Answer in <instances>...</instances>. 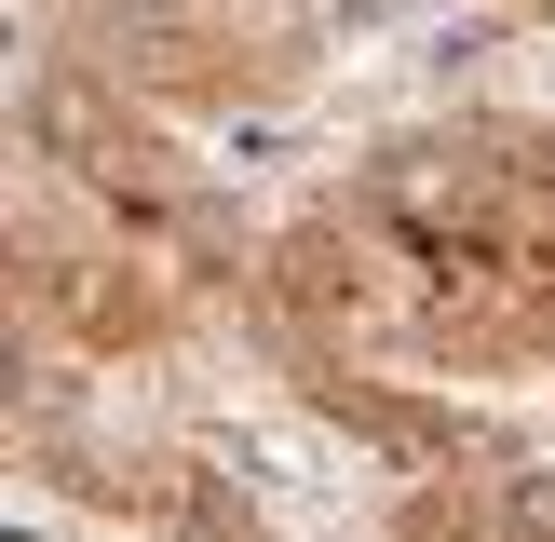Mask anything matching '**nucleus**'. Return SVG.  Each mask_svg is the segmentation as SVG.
Returning <instances> with one entry per match:
<instances>
[{
  "instance_id": "f257e3e1",
  "label": "nucleus",
  "mask_w": 555,
  "mask_h": 542,
  "mask_svg": "<svg viewBox=\"0 0 555 542\" xmlns=\"http://www.w3.org/2000/svg\"><path fill=\"white\" fill-rule=\"evenodd\" d=\"M27 150H41V177L68 190V204H95L108 231H135L150 258H177L204 298H244V271H258L271 231L231 217V190L190 163V136L163 122L135 81H108L95 54H54V68L27 81Z\"/></svg>"
},
{
  "instance_id": "f03ea898",
  "label": "nucleus",
  "mask_w": 555,
  "mask_h": 542,
  "mask_svg": "<svg viewBox=\"0 0 555 542\" xmlns=\"http://www.w3.org/2000/svg\"><path fill=\"white\" fill-rule=\"evenodd\" d=\"M190 325H204V285L177 258H150L135 231H108L95 204L41 190L14 217V339H27V366H54V379L68 366H150Z\"/></svg>"
},
{
  "instance_id": "7ed1b4c3",
  "label": "nucleus",
  "mask_w": 555,
  "mask_h": 542,
  "mask_svg": "<svg viewBox=\"0 0 555 542\" xmlns=\"http://www.w3.org/2000/svg\"><path fill=\"white\" fill-rule=\"evenodd\" d=\"M68 54H95L108 81H135L150 108H244V95H285L312 27L285 0H108Z\"/></svg>"
},
{
  "instance_id": "20e7f679",
  "label": "nucleus",
  "mask_w": 555,
  "mask_h": 542,
  "mask_svg": "<svg viewBox=\"0 0 555 542\" xmlns=\"http://www.w3.org/2000/svg\"><path fill=\"white\" fill-rule=\"evenodd\" d=\"M27 461H41L81 515H122V529H163V542H271L258 488H244L217 448H177V434H81L68 406H27Z\"/></svg>"
}]
</instances>
